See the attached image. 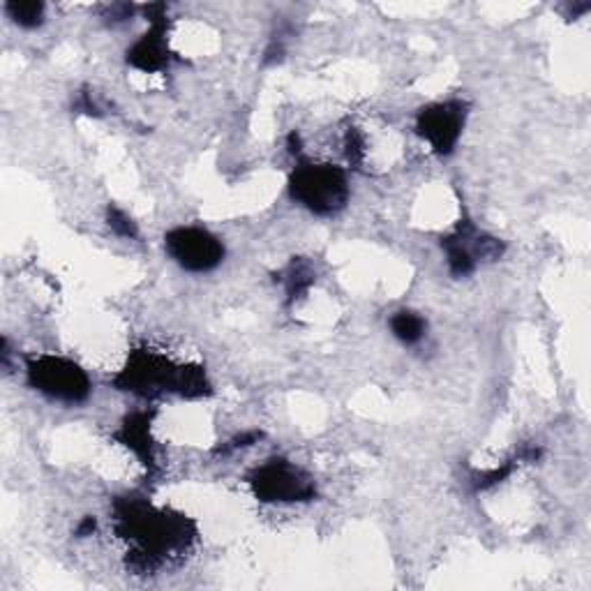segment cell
Returning <instances> with one entry per match:
<instances>
[{
	"instance_id": "9c48e42d",
	"label": "cell",
	"mask_w": 591,
	"mask_h": 591,
	"mask_svg": "<svg viewBox=\"0 0 591 591\" xmlns=\"http://www.w3.org/2000/svg\"><path fill=\"white\" fill-rule=\"evenodd\" d=\"M125 61L129 68L146 72V74L167 70L172 61L169 44H167V21L151 23V29L127 49Z\"/></svg>"
},
{
	"instance_id": "30bf717a",
	"label": "cell",
	"mask_w": 591,
	"mask_h": 591,
	"mask_svg": "<svg viewBox=\"0 0 591 591\" xmlns=\"http://www.w3.org/2000/svg\"><path fill=\"white\" fill-rule=\"evenodd\" d=\"M151 423H153V412H134L123 418L116 439L137 455L139 463L148 469H157V455H155V442L151 437Z\"/></svg>"
},
{
	"instance_id": "8992f818",
	"label": "cell",
	"mask_w": 591,
	"mask_h": 591,
	"mask_svg": "<svg viewBox=\"0 0 591 591\" xmlns=\"http://www.w3.org/2000/svg\"><path fill=\"white\" fill-rule=\"evenodd\" d=\"M442 248L453 278H469L483 259L495 261L506 250L499 238L478 231L471 220H463L450 236L442 238Z\"/></svg>"
},
{
	"instance_id": "6da1fadb",
	"label": "cell",
	"mask_w": 591,
	"mask_h": 591,
	"mask_svg": "<svg viewBox=\"0 0 591 591\" xmlns=\"http://www.w3.org/2000/svg\"><path fill=\"white\" fill-rule=\"evenodd\" d=\"M116 529L132 543L134 569L151 571L169 554L183 552L195 541V525L180 514L155 508L142 497H121L114 504Z\"/></svg>"
},
{
	"instance_id": "3957f363",
	"label": "cell",
	"mask_w": 591,
	"mask_h": 591,
	"mask_svg": "<svg viewBox=\"0 0 591 591\" xmlns=\"http://www.w3.org/2000/svg\"><path fill=\"white\" fill-rule=\"evenodd\" d=\"M289 195L319 218H331L346 208L352 187L342 167L301 159L289 176Z\"/></svg>"
},
{
	"instance_id": "e0dca14e",
	"label": "cell",
	"mask_w": 591,
	"mask_h": 591,
	"mask_svg": "<svg viewBox=\"0 0 591 591\" xmlns=\"http://www.w3.org/2000/svg\"><path fill=\"white\" fill-rule=\"evenodd\" d=\"M74 106H76L79 112H84V114H89V116H102L100 104L95 102L93 93H89V91H82V93H79V97H76Z\"/></svg>"
},
{
	"instance_id": "2e32d148",
	"label": "cell",
	"mask_w": 591,
	"mask_h": 591,
	"mask_svg": "<svg viewBox=\"0 0 591 591\" xmlns=\"http://www.w3.org/2000/svg\"><path fill=\"white\" fill-rule=\"evenodd\" d=\"M261 437H263V435L259 433V429H250V433H240V435L231 437L229 442H225L222 446L215 448V453H218V455H231V453H236V450L250 448V446L257 444Z\"/></svg>"
},
{
	"instance_id": "5bb4252c",
	"label": "cell",
	"mask_w": 591,
	"mask_h": 591,
	"mask_svg": "<svg viewBox=\"0 0 591 591\" xmlns=\"http://www.w3.org/2000/svg\"><path fill=\"white\" fill-rule=\"evenodd\" d=\"M516 465H518V458H516V460H508L506 465L495 467V469H490V471H480V474H476V476L471 478V488H474V492H483V490H490V488L499 486V483H504L510 474L516 471Z\"/></svg>"
},
{
	"instance_id": "52a82bcc",
	"label": "cell",
	"mask_w": 591,
	"mask_h": 591,
	"mask_svg": "<svg viewBox=\"0 0 591 591\" xmlns=\"http://www.w3.org/2000/svg\"><path fill=\"white\" fill-rule=\"evenodd\" d=\"M467 123V104L463 100H446L427 104L416 114L414 129L435 155L448 157L458 146Z\"/></svg>"
},
{
	"instance_id": "7c38bea8",
	"label": "cell",
	"mask_w": 591,
	"mask_h": 591,
	"mask_svg": "<svg viewBox=\"0 0 591 591\" xmlns=\"http://www.w3.org/2000/svg\"><path fill=\"white\" fill-rule=\"evenodd\" d=\"M425 331H427V321L414 310H397L391 317V333L402 344H407V346L418 344L425 338Z\"/></svg>"
},
{
	"instance_id": "ac0fdd59",
	"label": "cell",
	"mask_w": 591,
	"mask_h": 591,
	"mask_svg": "<svg viewBox=\"0 0 591 591\" xmlns=\"http://www.w3.org/2000/svg\"><path fill=\"white\" fill-rule=\"evenodd\" d=\"M287 151L296 157H301L303 153V137H301V132H289V137H287Z\"/></svg>"
},
{
	"instance_id": "5b68a950",
	"label": "cell",
	"mask_w": 591,
	"mask_h": 591,
	"mask_svg": "<svg viewBox=\"0 0 591 591\" xmlns=\"http://www.w3.org/2000/svg\"><path fill=\"white\" fill-rule=\"evenodd\" d=\"M252 495L263 504H299L317 497L314 480L293 463L271 458L248 476Z\"/></svg>"
},
{
	"instance_id": "9a60e30c",
	"label": "cell",
	"mask_w": 591,
	"mask_h": 591,
	"mask_svg": "<svg viewBox=\"0 0 591 591\" xmlns=\"http://www.w3.org/2000/svg\"><path fill=\"white\" fill-rule=\"evenodd\" d=\"M106 225H110V229H112L116 236H121V238H129V240L139 238V227H137V222H134L123 208H118V206H114V204H112L110 208H106Z\"/></svg>"
},
{
	"instance_id": "277c9868",
	"label": "cell",
	"mask_w": 591,
	"mask_h": 591,
	"mask_svg": "<svg viewBox=\"0 0 591 591\" xmlns=\"http://www.w3.org/2000/svg\"><path fill=\"white\" fill-rule=\"evenodd\" d=\"M25 380L33 391L63 405H82L93 391L89 372L82 365L53 354H40L25 363Z\"/></svg>"
},
{
	"instance_id": "ba28073f",
	"label": "cell",
	"mask_w": 591,
	"mask_h": 591,
	"mask_svg": "<svg viewBox=\"0 0 591 591\" xmlns=\"http://www.w3.org/2000/svg\"><path fill=\"white\" fill-rule=\"evenodd\" d=\"M165 250L187 273H210L225 259L222 240L201 227H176L165 236Z\"/></svg>"
},
{
	"instance_id": "7a4b0ae2",
	"label": "cell",
	"mask_w": 591,
	"mask_h": 591,
	"mask_svg": "<svg viewBox=\"0 0 591 591\" xmlns=\"http://www.w3.org/2000/svg\"><path fill=\"white\" fill-rule=\"evenodd\" d=\"M114 386L139 397L174 393L197 400L210 395V382L201 365H178L151 349H137L127 356V363L114 377Z\"/></svg>"
},
{
	"instance_id": "d6986e66",
	"label": "cell",
	"mask_w": 591,
	"mask_h": 591,
	"mask_svg": "<svg viewBox=\"0 0 591 591\" xmlns=\"http://www.w3.org/2000/svg\"><path fill=\"white\" fill-rule=\"evenodd\" d=\"M95 529H97V520L89 516V518H84L82 522H79V527H76L74 533L79 536V539H86V536H91Z\"/></svg>"
},
{
	"instance_id": "8fae6325",
	"label": "cell",
	"mask_w": 591,
	"mask_h": 591,
	"mask_svg": "<svg viewBox=\"0 0 591 591\" xmlns=\"http://www.w3.org/2000/svg\"><path fill=\"white\" fill-rule=\"evenodd\" d=\"M317 276H314V268L310 266V261L305 259H291L289 266L280 273V282L284 284V293H287V305H293L296 301L305 299V293L312 289Z\"/></svg>"
},
{
	"instance_id": "4fadbf2b",
	"label": "cell",
	"mask_w": 591,
	"mask_h": 591,
	"mask_svg": "<svg viewBox=\"0 0 591 591\" xmlns=\"http://www.w3.org/2000/svg\"><path fill=\"white\" fill-rule=\"evenodd\" d=\"M6 14L21 29L33 31L44 23L46 8L40 0H10V3H6Z\"/></svg>"
}]
</instances>
